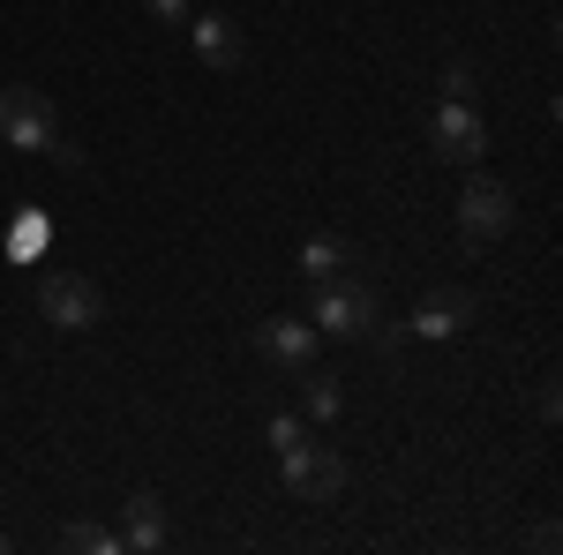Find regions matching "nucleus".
I'll return each instance as SVG.
<instances>
[{
	"instance_id": "obj_19",
	"label": "nucleus",
	"mask_w": 563,
	"mask_h": 555,
	"mask_svg": "<svg viewBox=\"0 0 563 555\" xmlns=\"http://www.w3.org/2000/svg\"><path fill=\"white\" fill-rule=\"evenodd\" d=\"M0 555H8V533H0Z\"/></svg>"
},
{
	"instance_id": "obj_18",
	"label": "nucleus",
	"mask_w": 563,
	"mask_h": 555,
	"mask_svg": "<svg viewBox=\"0 0 563 555\" xmlns=\"http://www.w3.org/2000/svg\"><path fill=\"white\" fill-rule=\"evenodd\" d=\"M158 31H188V0H143Z\"/></svg>"
},
{
	"instance_id": "obj_3",
	"label": "nucleus",
	"mask_w": 563,
	"mask_h": 555,
	"mask_svg": "<svg viewBox=\"0 0 563 555\" xmlns=\"http://www.w3.org/2000/svg\"><path fill=\"white\" fill-rule=\"evenodd\" d=\"M38 323H53V331H98L106 323V293H98V278H84V270H45L38 278Z\"/></svg>"
},
{
	"instance_id": "obj_11",
	"label": "nucleus",
	"mask_w": 563,
	"mask_h": 555,
	"mask_svg": "<svg viewBox=\"0 0 563 555\" xmlns=\"http://www.w3.org/2000/svg\"><path fill=\"white\" fill-rule=\"evenodd\" d=\"M294 263H301V278H308V286H323V278H339V270L353 263V248H346V241H331V233H308Z\"/></svg>"
},
{
	"instance_id": "obj_16",
	"label": "nucleus",
	"mask_w": 563,
	"mask_h": 555,
	"mask_svg": "<svg viewBox=\"0 0 563 555\" xmlns=\"http://www.w3.org/2000/svg\"><path fill=\"white\" fill-rule=\"evenodd\" d=\"M361 338L376 345V353H406V338H413V331H406V323H390L384 308H376V323H368V331H361Z\"/></svg>"
},
{
	"instance_id": "obj_4",
	"label": "nucleus",
	"mask_w": 563,
	"mask_h": 555,
	"mask_svg": "<svg viewBox=\"0 0 563 555\" xmlns=\"http://www.w3.org/2000/svg\"><path fill=\"white\" fill-rule=\"evenodd\" d=\"M0 143L8 151H53L60 143V113L38 84H8L0 90Z\"/></svg>"
},
{
	"instance_id": "obj_10",
	"label": "nucleus",
	"mask_w": 563,
	"mask_h": 555,
	"mask_svg": "<svg viewBox=\"0 0 563 555\" xmlns=\"http://www.w3.org/2000/svg\"><path fill=\"white\" fill-rule=\"evenodd\" d=\"M121 548H135V555L166 548V503L151 488H135L129 503H121Z\"/></svg>"
},
{
	"instance_id": "obj_17",
	"label": "nucleus",
	"mask_w": 563,
	"mask_h": 555,
	"mask_svg": "<svg viewBox=\"0 0 563 555\" xmlns=\"http://www.w3.org/2000/svg\"><path fill=\"white\" fill-rule=\"evenodd\" d=\"M474 90H481L474 60H451V68H443V98H474Z\"/></svg>"
},
{
	"instance_id": "obj_13",
	"label": "nucleus",
	"mask_w": 563,
	"mask_h": 555,
	"mask_svg": "<svg viewBox=\"0 0 563 555\" xmlns=\"http://www.w3.org/2000/svg\"><path fill=\"white\" fill-rule=\"evenodd\" d=\"M45 241H53L45 211H23V218H15V233H8V256H15V263H31V256H45Z\"/></svg>"
},
{
	"instance_id": "obj_12",
	"label": "nucleus",
	"mask_w": 563,
	"mask_h": 555,
	"mask_svg": "<svg viewBox=\"0 0 563 555\" xmlns=\"http://www.w3.org/2000/svg\"><path fill=\"white\" fill-rule=\"evenodd\" d=\"M339 413H346V390H339V376L301 368V421H339Z\"/></svg>"
},
{
	"instance_id": "obj_14",
	"label": "nucleus",
	"mask_w": 563,
	"mask_h": 555,
	"mask_svg": "<svg viewBox=\"0 0 563 555\" xmlns=\"http://www.w3.org/2000/svg\"><path fill=\"white\" fill-rule=\"evenodd\" d=\"M60 548H76V555H113V548H121V533H106V525L76 518V525H60Z\"/></svg>"
},
{
	"instance_id": "obj_5",
	"label": "nucleus",
	"mask_w": 563,
	"mask_h": 555,
	"mask_svg": "<svg viewBox=\"0 0 563 555\" xmlns=\"http://www.w3.org/2000/svg\"><path fill=\"white\" fill-rule=\"evenodd\" d=\"M278 480H286V496H294V503H339L353 473H346V458H339V451L301 443V451H286V458H278Z\"/></svg>"
},
{
	"instance_id": "obj_7",
	"label": "nucleus",
	"mask_w": 563,
	"mask_h": 555,
	"mask_svg": "<svg viewBox=\"0 0 563 555\" xmlns=\"http://www.w3.org/2000/svg\"><path fill=\"white\" fill-rule=\"evenodd\" d=\"M316 345H323V331L308 315H271V323H256V353L271 368H286V376L316 368Z\"/></svg>"
},
{
	"instance_id": "obj_6",
	"label": "nucleus",
	"mask_w": 563,
	"mask_h": 555,
	"mask_svg": "<svg viewBox=\"0 0 563 555\" xmlns=\"http://www.w3.org/2000/svg\"><path fill=\"white\" fill-rule=\"evenodd\" d=\"M429 151L443 158V166H481V158H488V121H481L474 98H443V106H435Z\"/></svg>"
},
{
	"instance_id": "obj_2",
	"label": "nucleus",
	"mask_w": 563,
	"mask_h": 555,
	"mask_svg": "<svg viewBox=\"0 0 563 555\" xmlns=\"http://www.w3.org/2000/svg\"><path fill=\"white\" fill-rule=\"evenodd\" d=\"M511 225H519V196H511V180H496V173H474V180L459 188V241H474V248H496Z\"/></svg>"
},
{
	"instance_id": "obj_1",
	"label": "nucleus",
	"mask_w": 563,
	"mask_h": 555,
	"mask_svg": "<svg viewBox=\"0 0 563 555\" xmlns=\"http://www.w3.org/2000/svg\"><path fill=\"white\" fill-rule=\"evenodd\" d=\"M376 278H361V270H339V278H323V286H308V323L323 331V338H361L368 323H376Z\"/></svg>"
},
{
	"instance_id": "obj_8",
	"label": "nucleus",
	"mask_w": 563,
	"mask_h": 555,
	"mask_svg": "<svg viewBox=\"0 0 563 555\" xmlns=\"http://www.w3.org/2000/svg\"><path fill=\"white\" fill-rule=\"evenodd\" d=\"M466 323H474V293H459V286L421 293V308L406 315V331H413V338H459Z\"/></svg>"
},
{
	"instance_id": "obj_9",
	"label": "nucleus",
	"mask_w": 563,
	"mask_h": 555,
	"mask_svg": "<svg viewBox=\"0 0 563 555\" xmlns=\"http://www.w3.org/2000/svg\"><path fill=\"white\" fill-rule=\"evenodd\" d=\"M188 38H196V60L218 68V76L249 60V38H241V23H233V15H188Z\"/></svg>"
},
{
	"instance_id": "obj_15",
	"label": "nucleus",
	"mask_w": 563,
	"mask_h": 555,
	"mask_svg": "<svg viewBox=\"0 0 563 555\" xmlns=\"http://www.w3.org/2000/svg\"><path fill=\"white\" fill-rule=\"evenodd\" d=\"M301 443H308L301 413H271V451H278V458H286V451H301Z\"/></svg>"
}]
</instances>
